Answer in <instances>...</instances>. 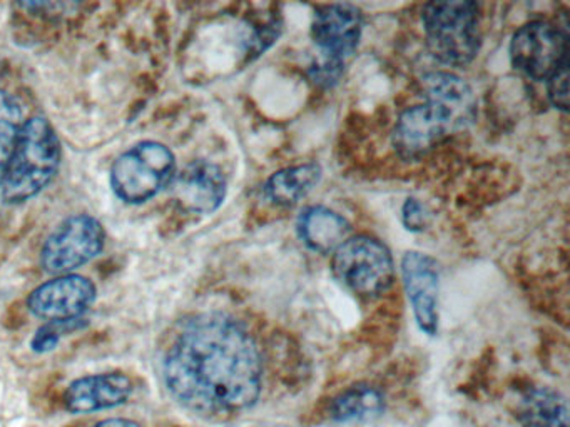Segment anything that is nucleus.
<instances>
[{
	"label": "nucleus",
	"instance_id": "nucleus-21",
	"mask_svg": "<svg viewBox=\"0 0 570 427\" xmlns=\"http://www.w3.org/2000/svg\"><path fill=\"white\" fill-rule=\"evenodd\" d=\"M549 99L557 109L567 110L569 107V66L562 67L547 80Z\"/></svg>",
	"mask_w": 570,
	"mask_h": 427
},
{
	"label": "nucleus",
	"instance_id": "nucleus-6",
	"mask_svg": "<svg viewBox=\"0 0 570 427\" xmlns=\"http://www.w3.org/2000/svg\"><path fill=\"white\" fill-rule=\"evenodd\" d=\"M333 274L353 292L376 296L393 282L392 254L375 237H348L333 252Z\"/></svg>",
	"mask_w": 570,
	"mask_h": 427
},
{
	"label": "nucleus",
	"instance_id": "nucleus-18",
	"mask_svg": "<svg viewBox=\"0 0 570 427\" xmlns=\"http://www.w3.org/2000/svg\"><path fill=\"white\" fill-rule=\"evenodd\" d=\"M383 410V396L368 386L352 387L336 397L332 414L340 423H362L373 419Z\"/></svg>",
	"mask_w": 570,
	"mask_h": 427
},
{
	"label": "nucleus",
	"instance_id": "nucleus-10",
	"mask_svg": "<svg viewBox=\"0 0 570 427\" xmlns=\"http://www.w3.org/2000/svg\"><path fill=\"white\" fill-rule=\"evenodd\" d=\"M449 110L432 100L410 107L396 120L393 143L400 156L415 159L429 152L446 133L459 130Z\"/></svg>",
	"mask_w": 570,
	"mask_h": 427
},
{
	"label": "nucleus",
	"instance_id": "nucleus-9",
	"mask_svg": "<svg viewBox=\"0 0 570 427\" xmlns=\"http://www.w3.org/2000/svg\"><path fill=\"white\" fill-rule=\"evenodd\" d=\"M98 289L88 277L66 274L48 280L32 290L28 307L39 319L48 322L78 320L95 304Z\"/></svg>",
	"mask_w": 570,
	"mask_h": 427
},
{
	"label": "nucleus",
	"instance_id": "nucleus-14",
	"mask_svg": "<svg viewBox=\"0 0 570 427\" xmlns=\"http://www.w3.org/2000/svg\"><path fill=\"white\" fill-rule=\"evenodd\" d=\"M298 232L305 246L315 252H335L348 239L350 224L328 207L313 206L299 214Z\"/></svg>",
	"mask_w": 570,
	"mask_h": 427
},
{
	"label": "nucleus",
	"instance_id": "nucleus-7",
	"mask_svg": "<svg viewBox=\"0 0 570 427\" xmlns=\"http://www.w3.org/2000/svg\"><path fill=\"white\" fill-rule=\"evenodd\" d=\"M105 242V227L96 217L88 214L68 217L42 246V267L46 272L66 276L98 257Z\"/></svg>",
	"mask_w": 570,
	"mask_h": 427
},
{
	"label": "nucleus",
	"instance_id": "nucleus-22",
	"mask_svg": "<svg viewBox=\"0 0 570 427\" xmlns=\"http://www.w3.org/2000/svg\"><path fill=\"white\" fill-rule=\"evenodd\" d=\"M429 219V210L425 209V206L420 200L409 199L403 203L402 220L406 229L412 230V232H419V230L425 229Z\"/></svg>",
	"mask_w": 570,
	"mask_h": 427
},
{
	"label": "nucleus",
	"instance_id": "nucleus-16",
	"mask_svg": "<svg viewBox=\"0 0 570 427\" xmlns=\"http://www.w3.org/2000/svg\"><path fill=\"white\" fill-rule=\"evenodd\" d=\"M322 179V167L316 162L286 167L269 177L265 196L276 206H292L308 196Z\"/></svg>",
	"mask_w": 570,
	"mask_h": 427
},
{
	"label": "nucleus",
	"instance_id": "nucleus-4",
	"mask_svg": "<svg viewBox=\"0 0 570 427\" xmlns=\"http://www.w3.org/2000/svg\"><path fill=\"white\" fill-rule=\"evenodd\" d=\"M175 153L161 142L145 140L122 152L112 163L111 187L128 203H145L171 186Z\"/></svg>",
	"mask_w": 570,
	"mask_h": 427
},
{
	"label": "nucleus",
	"instance_id": "nucleus-12",
	"mask_svg": "<svg viewBox=\"0 0 570 427\" xmlns=\"http://www.w3.org/2000/svg\"><path fill=\"white\" fill-rule=\"evenodd\" d=\"M171 186L175 199L189 212H215L226 197L225 173L209 160L188 163L176 173Z\"/></svg>",
	"mask_w": 570,
	"mask_h": 427
},
{
	"label": "nucleus",
	"instance_id": "nucleus-2",
	"mask_svg": "<svg viewBox=\"0 0 570 427\" xmlns=\"http://www.w3.org/2000/svg\"><path fill=\"white\" fill-rule=\"evenodd\" d=\"M61 142L46 117L26 120L4 177L0 197L6 203H22L41 193L58 173Z\"/></svg>",
	"mask_w": 570,
	"mask_h": 427
},
{
	"label": "nucleus",
	"instance_id": "nucleus-5",
	"mask_svg": "<svg viewBox=\"0 0 570 427\" xmlns=\"http://www.w3.org/2000/svg\"><path fill=\"white\" fill-rule=\"evenodd\" d=\"M362 12L350 3H330L316 9L312 36L320 47V59L312 66L315 82L333 86L345 70L362 37Z\"/></svg>",
	"mask_w": 570,
	"mask_h": 427
},
{
	"label": "nucleus",
	"instance_id": "nucleus-11",
	"mask_svg": "<svg viewBox=\"0 0 570 427\" xmlns=\"http://www.w3.org/2000/svg\"><path fill=\"white\" fill-rule=\"evenodd\" d=\"M402 276L420 329L433 336L439 330L440 274L435 259L415 250L406 252Z\"/></svg>",
	"mask_w": 570,
	"mask_h": 427
},
{
	"label": "nucleus",
	"instance_id": "nucleus-1",
	"mask_svg": "<svg viewBox=\"0 0 570 427\" xmlns=\"http://www.w3.org/2000/svg\"><path fill=\"white\" fill-rule=\"evenodd\" d=\"M173 396L189 409L232 414L253 406L262 390V360L249 334L223 314L185 324L165 359Z\"/></svg>",
	"mask_w": 570,
	"mask_h": 427
},
{
	"label": "nucleus",
	"instance_id": "nucleus-8",
	"mask_svg": "<svg viewBox=\"0 0 570 427\" xmlns=\"http://www.w3.org/2000/svg\"><path fill=\"white\" fill-rule=\"evenodd\" d=\"M510 57L520 72L535 80H549L569 66V39L553 23L535 20L513 33Z\"/></svg>",
	"mask_w": 570,
	"mask_h": 427
},
{
	"label": "nucleus",
	"instance_id": "nucleus-17",
	"mask_svg": "<svg viewBox=\"0 0 570 427\" xmlns=\"http://www.w3.org/2000/svg\"><path fill=\"white\" fill-rule=\"evenodd\" d=\"M520 423L523 427H569V407L556 390L537 387L523 396Z\"/></svg>",
	"mask_w": 570,
	"mask_h": 427
},
{
	"label": "nucleus",
	"instance_id": "nucleus-20",
	"mask_svg": "<svg viewBox=\"0 0 570 427\" xmlns=\"http://www.w3.org/2000/svg\"><path fill=\"white\" fill-rule=\"evenodd\" d=\"M78 320H69V322H49L48 326L41 327L38 334H36L35 339H32V349H35L36 352H48V350L55 349L66 332L78 329Z\"/></svg>",
	"mask_w": 570,
	"mask_h": 427
},
{
	"label": "nucleus",
	"instance_id": "nucleus-15",
	"mask_svg": "<svg viewBox=\"0 0 570 427\" xmlns=\"http://www.w3.org/2000/svg\"><path fill=\"white\" fill-rule=\"evenodd\" d=\"M426 100L439 103L449 110L460 129L475 119L476 102L472 87L455 73L432 72L423 79Z\"/></svg>",
	"mask_w": 570,
	"mask_h": 427
},
{
	"label": "nucleus",
	"instance_id": "nucleus-3",
	"mask_svg": "<svg viewBox=\"0 0 570 427\" xmlns=\"http://www.w3.org/2000/svg\"><path fill=\"white\" fill-rule=\"evenodd\" d=\"M426 42L435 59L463 67L475 59L482 42L475 2H432L422 10Z\"/></svg>",
	"mask_w": 570,
	"mask_h": 427
},
{
	"label": "nucleus",
	"instance_id": "nucleus-23",
	"mask_svg": "<svg viewBox=\"0 0 570 427\" xmlns=\"http://www.w3.org/2000/svg\"><path fill=\"white\" fill-rule=\"evenodd\" d=\"M95 427H141L135 420L129 419H108L102 423L96 424Z\"/></svg>",
	"mask_w": 570,
	"mask_h": 427
},
{
	"label": "nucleus",
	"instance_id": "nucleus-19",
	"mask_svg": "<svg viewBox=\"0 0 570 427\" xmlns=\"http://www.w3.org/2000/svg\"><path fill=\"white\" fill-rule=\"evenodd\" d=\"M24 122L21 103L14 96L0 89V180L8 169Z\"/></svg>",
	"mask_w": 570,
	"mask_h": 427
},
{
	"label": "nucleus",
	"instance_id": "nucleus-13",
	"mask_svg": "<svg viewBox=\"0 0 570 427\" xmlns=\"http://www.w3.org/2000/svg\"><path fill=\"white\" fill-rule=\"evenodd\" d=\"M132 394V380L122 373L92 374L79 377L65 394L68 410L76 414L96 413L121 406Z\"/></svg>",
	"mask_w": 570,
	"mask_h": 427
}]
</instances>
